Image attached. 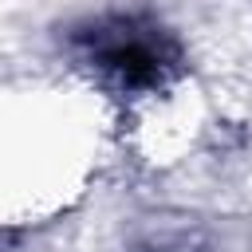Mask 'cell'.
I'll return each mask as SVG.
<instances>
[{"label": "cell", "instance_id": "6da1fadb", "mask_svg": "<svg viewBox=\"0 0 252 252\" xmlns=\"http://www.w3.org/2000/svg\"><path fill=\"white\" fill-rule=\"evenodd\" d=\"M75 55L122 91H154L181 67V47L150 16L110 12L71 32Z\"/></svg>", "mask_w": 252, "mask_h": 252}, {"label": "cell", "instance_id": "7a4b0ae2", "mask_svg": "<svg viewBox=\"0 0 252 252\" xmlns=\"http://www.w3.org/2000/svg\"><path fill=\"white\" fill-rule=\"evenodd\" d=\"M130 252H220L217 232L185 213H161L138 220L130 232Z\"/></svg>", "mask_w": 252, "mask_h": 252}]
</instances>
